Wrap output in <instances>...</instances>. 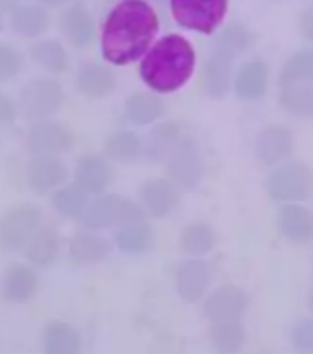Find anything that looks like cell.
Wrapping results in <instances>:
<instances>
[{"label":"cell","instance_id":"1","mask_svg":"<svg viewBox=\"0 0 313 354\" xmlns=\"http://www.w3.org/2000/svg\"><path fill=\"white\" fill-rule=\"evenodd\" d=\"M159 33V15L146 0H120L102 30V54L113 65L140 59Z\"/></svg>","mask_w":313,"mask_h":354},{"label":"cell","instance_id":"2","mask_svg":"<svg viewBox=\"0 0 313 354\" xmlns=\"http://www.w3.org/2000/svg\"><path fill=\"white\" fill-rule=\"evenodd\" d=\"M196 52L188 39L170 33L146 52L140 63V77L155 93L170 94L184 87L193 74Z\"/></svg>","mask_w":313,"mask_h":354},{"label":"cell","instance_id":"3","mask_svg":"<svg viewBox=\"0 0 313 354\" xmlns=\"http://www.w3.org/2000/svg\"><path fill=\"white\" fill-rule=\"evenodd\" d=\"M265 190L278 203H298L313 192V171L304 162H281L267 176Z\"/></svg>","mask_w":313,"mask_h":354},{"label":"cell","instance_id":"4","mask_svg":"<svg viewBox=\"0 0 313 354\" xmlns=\"http://www.w3.org/2000/svg\"><path fill=\"white\" fill-rule=\"evenodd\" d=\"M146 212L138 203L120 194H105L88 205L82 216L83 225L88 229H113L129 221L144 220Z\"/></svg>","mask_w":313,"mask_h":354},{"label":"cell","instance_id":"5","mask_svg":"<svg viewBox=\"0 0 313 354\" xmlns=\"http://www.w3.org/2000/svg\"><path fill=\"white\" fill-rule=\"evenodd\" d=\"M170 10L179 26L210 35L225 19L229 0H170Z\"/></svg>","mask_w":313,"mask_h":354},{"label":"cell","instance_id":"6","mask_svg":"<svg viewBox=\"0 0 313 354\" xmlns=\"http://www.w3.org/2000/svg\"><path fill=\"white\" fill-rule=\"evenodd\" d=\"M41 221L37 205L24 203L10 209L0 218V248L8 251L22 249L33 238Z\"/></svg>","mask_w":313,"mask_h":354},{"label":"cell","instance_id":"7","mask_svg":"<svg viewBox=\"0 0 313 354\" xmlns=\"http://www.w3.org/2000/svg\"><path fill=\"white\" fill-rule=\"evenodd\" d=\"M166 174L179 187H196L205 174L203 157L192 138H181L166 159Z\"/></svg>","mask_w":313,"mask_h":354},{"label":"cell","instance_id":"8","mask_svg":"<svg viewBox=\"0 0 313 354\" xmlns=\"http://www.w3.org/2000/svg\"><path fill=\"white\" fill-rule=\"evenodd\" d=\"M63 104V87L55 80H35L22 93V107L28 118L43 120Z\"/></svg>","mask_w":313,"mask_h":354},{"label":"cell","instance_id":"9","mask_svg":"<svg viewBox=\"0 0 313 354\" xmlns=\"http://www.w3.org/2000/svg\"><path fill=\"white\" fill-rule=\"evenodd\" d=\"M249 295L238 286H220L210 293L209 299L205 301L203 310L205 315L212 323L221 321H240L249 308Z\"/></svg>","mask_w":313,"mask_h":354},{"label":"cell","instance_id":"10","mask_svg":"<svg viewBox=\"0 0 313 354\" xmlns=\"http://www.w3.org/2000/svg\"><path fill=\"white\" fill-rule=\"evenodd\" d=\"M179 185L168 179H149L138 190L140 207L144 212L151 218H166L179 207L181 196H179Z\"/></svg>","mask_w":313,"mask_h":354},{"label":"cell","instance_id":"11","mask_svg":"<svg viewBox=\"0 0 313 354\" xmlns=\"http://www.w3.org/2000/svg\"><path fill=\"white\" fill-rule=\"evenodd\" d=\"M293 144H295V138H293L292 129L273 124V126L264 127L256 135L254 151L264 166H276L292 155Z\"/></svg>","mask_w":313,"mask_h":354},{"label":"cell","instance_id":"12","mask_svg":"<svg viewBox=\"0 0 313 354\" xmlns=\"http://www.w3.org/2000/svg\"><path fill=\"white\" fill-rule=\"evenodd\" d=\"M276 227L287 242L310 243L313 240V212L298 203H284L276 212Z\"/></svg>","mask_w":313,"mask_h":354},{"label":"cell","instance_id":"13","mask_svg":"<svg viewBox=\"0 0 313 354\" xmlns=\"http://www.w3.org/2000/svg\"><path fill=\"white\" fill-rule=\"evenodd\" d=\"M210 282V268L201 259L187 260L176 273V290L184 303H199L207 293Z\"/></svg>","mask_w":313,"mask_h":354},{"label":"cell","instance_id":"14","mask_svg":"<svg viewBox=\"0 0 313 354\" xmlns=\"http://www.w3.org/2000/svg\"><path fill=\"white\" fill-rule=\"evenodd\" d=\"M72 142V133L55 122H37L28 135V148L37 155L63 153L70 149Z\"/></svg>","mask_w":313,"mask_h":354},{"label":"cell","instance_id":"15","mask_svg":"<svg viewBox=\"0 0 313 354\" xmlns=\"http://www.w3.org/2000/svg\"><path fill=\"white\" fill-rule=\"evenodd\" d=\"M232 57L214 48V54L205 61L201 71V87L210 98H225L231 91Z\"/></svg>","mask_w":313,"mask_h":354},{"label":"cell","instance_id":"16","mask_svg":"<svg viewBox=\"0 0 313 354\" xmlns=\"http://www.w3.org/2000/svg\"><path fill=\"white\" fill-rule=\"evenodd\" d=\"M26 177L30 187L39 194L50 192L66 179V168L52 155H39L28 162Z\"/></svg>","mask_w":313,"mask_h":354},{"label":"cell","instance_id":"17","mask_svg":"<svg viewBox=\"0 0 313 354\" xmlns=\"http://www.w3.org/2000/svg\"><path fill=\"white\" fill-rule=\"evenodd\" d=\"M269 87V66L264 61L253 59L243 63L234 76V91L242 100H260Z\"/></svg>","mask_w":313,"mask_h":354},{"label":"cell","instance_id":"18","mask_svg":"<svg viewBox=\"0 0 313 354\" xmlns=\"http://www.w3.org/2000/svg\"><path fill=\"white\" fill-rule=\"evenodd\" d=\"M74 177L77 185L85 188L87 192L98 194L109 187V183L113 181V168L99 155H85L77 160Z\"/></svg>","mask_w":313,"mask_h":354},{"label":"cell","instance_id":"19","mask_svg":"<svg viewBox=\"0 0 313 354\" xmlns=\"http://www.w3.org/2000/svg\"><path fill=\"white\" fill-rule=\"evenodd\" d=\"M77 91L87 98H104L116 87L115 74L102 63H87L77 72Z\"/></svg>","mask_w":313,"mask_h":354},{"label":"cell","instance_id":"20","mask_svg":"<svg viewBox=\"0 0 313 354\" xmlns=\"http://www.w3.org/2000/svg\"><path fill=\"white\" fill-rule=\"evenodd\" d=\"M37 292V275L30 266L13 264L8 268L2 282V293L8 301L26 303Z\"/></svg>","mask_w":313,"mask_h":354},{"label":"cell","instance_id":"21","mask_svg":"<svg viewBox=\"0 0 313 354\" xmlns=\"http://www.w3.org/2000/svg\"><path fill=\"white\" fill-rule=\"evenodd\" d=\"M164 115V102L151 93H135L126 100L124 116L129 124L148 126Z\"/></svg>","mask_w":313,"mask_h":354},{"label":"cell","instance_id":"22","mask_svg":"<svg viewBox=\"0 0 313 354\" xmlns=\"http://www.w3.org/2000/svg\"><path fill=\"white\" fill-rule=\"evenodd\" d=\"M104 151L109 159L129 165V162H135L142 157L146 146L137 133L124 129V131L111 133L109 137L105 138Z\"/></svg>","mask_w":313,"mask_h":354},{"label":"cell","instance_id":"23","mask_svg":"<svg viewBox=\"0 0 313 354\" xmlns=\"http://www.w3.org/2000/svg\"><path fill=\"white\" fill-rule=\"evenodd\" d=\"M44 351L48 354H77L82 351V337L74 326L63 321H52L43 334Z\"/></svg>","mask_w":313,"mask_h":354},{"label":"cell","instance_id":"24","mask_svg":"<svg viewBox=\"0 0 313 354\" xmlns=\"http://www.w3.org/2000/svg\"><path fill=\"white\" fill-rule=\"evenodd\" d=\"M111 253V243L93 232H79L72 238L70 259L74 264H96Z\"/></svg>","mask_w":313,"mask_h":354},{"label":"cell","instance_id":"25","mask_svg":"<svg viewBox=\"0 0 313 354\" xmlns=\"http://www.w3.org/2000/svg\"><path fill=\"white\" fill-rule=\"evenodd\" d=\"M61 28L66 39L70 41L76 48H85L91 44L94 37V24L93 19L82 6H74L70 10H66L61 17Z\"/></svg>","mask_w":313,"mask_h":354},{"label":"cell","instance_id":"26","mask_svg":"<svg viewBox=\"0 0 313 354\" xmlns=\"http://www.w3.org/2000/svg\"><path fill=\"white\" fill-rule=\"evenodd\" d=\"M116 245L127 254L146 253L153 243V229L144 220L129 221L116 232Z\"/></svg>","mask_w":313,"mask_h":354},{"label":"cell","instance_id":"27","mask_svg":"<svg viewBox=\"0 0 313 354\" xmlns=\"http://www.w3.org/2000/svg\"><path fill=\"white\" fill-rule=\"evenodd\" d=\"M281 107L297 118H313V85L292 83L282 85L278 96Z\"/></svg>","mask_w":313,"mask_h":354},{"label":"cell","instance_id":"28","mask_svg":"<svg viewBox=\"0 0 313 354\" xmlns=\"http://www.w3.org/2000/svg\"><path fill=\"white\" fill-rule=\"evenodd\" d=\"M181 127L173 122H164L151 129L146 142V155L151 160H164L181 142Z\"/></svg>","mask_w":313,"mask_h":354},{"label":"cell","instance_id":"29","mask_svg":"<svg viewBox=\"0 0 313 354\" xmlns=\"http://www.w3.org/2000/svg\"><path fill=\"white\" fill-rule=\"evenodd\" d=\"M48 26V13L39 6H17L11 13V28L24 37H37Z\"/></svg>","mask_w":313,"mask_h":354},{"label":"cell","instance_id":"30","mask_svg":"<svg viewBox=\"0 0 313 354\" xmlns=\"http://www.w3.org/2000/svg\"><path fill=\"white\" fill-rule=\"evenodd\" d=\"M216 245L214 229L205 221H192L181 232V248L192 257H203Z\"/></svg>","mask_w":313,"mask_h":354},{"label":"cell","instance_id":"31","mask_svg":"<svg viewBox=\"0 0 313 354\" xmlns=\"http://www.w3.org/2000/svg\"><path fill=\"white\" fill-rule=\"evenodd\" d=\"M30 55L37 65L43 66L44 71L54 72V74H63L68 71V65H70L66 50L57 41H41V43L33 44Z\"/></svg>","mask_w":313,"mask_h":354},{"label":"cell","instance_id":"32","mask_svg":"<svg viewBox=\"0 0 313 354\" xmlns=\"http://www.w3.org/2000/svg\"><path fill=\"white\" fill-rule=\"evenodd\" d=\"M59 253V238L54 229H43L33 234L32 242L26 249V257L30 262L37 266H52Z\"/></svg>","mask_w":313,"mask_h":354},{"label":"cell","instance_id":"33","mask_svg":"<svg viewBox=\"0 0 313 354\" xmlns=\"http://www.w3.org/2000/svg\"><path fill=\"white\" fill-rule=\"evenodd\" d=\"M210 339L218 351L236 353L245 345L247 334L240 321H221V323H212Z\"/></svg>","mask_w":313,"mask_h":354},{"label":"cell","instance_id":"34","mask_svg":"<svg viewBox=\"0 0 313 354\" xmlns=\"http://www.w3.org/2000/svg\"><path fill=\"white\" fill-rule=\"evenodd\" d=\"M313 83V48H303L290 55L281 71V85Z\"/></svg>","mask_w":313,"mask_h":354},{"label":"cell","instance_id":"35","mask_svg":"<svg viewBox=\"0 0 313 354\" xmlns=\"http://www.w3.org/2000/svg\"><path fill=\"white\" fill-rule=\"evenodd\" d=\"M87 190L79 185H70V187L61 188L54 194V207L59 210L63 216L68 218H82L88 207Z\"/></svg>","mask_w":313,"mask_h":354},{"label":"cell","instance_id":"36","mask_svg":"<svg viewBox=\"0 0 313 354\" xmlns=\"http://www.w3.org/2000/svg\"><path fill=\"white\" fill-rule=\"evenodd\" d=\"M238 30L236 28H227V32L221 35V39L216 44V50H220V52L231 55V57L245 52L251 46V39H249L247 33L238 32Z\"/></svg>","mask_w":313,"mask_h":354},{"label":"cell","instance_id":"37","mask_svg":"<svg viewBox=\"0 0 313 354\" xmlns=\"http://www.w3.org/2000/svg\"><path fill=\"white\" fill-rule=\"evenodd\" d=\"M292 345L303 353H313V317L298 321L293 326Z\"/></svg>","mask_w":313,"mask_h":354},{"label":"cell","instance_id":"38","mask_svg":"<svg viewBox=\"0 0 313 354\" xmlns=\"http://www.w3.org/2000/svg\"><path fill=\"white\" fill-rule=\"evenodd\" d=\"M21 54L17 50L11 48V46L0 44V82L15 76L17 72L21 71Z\"/></svg>","mask_w":313,"mask_h":354},{"label":"cell","instance_id":"39","mask_svg":"<svg viewBox=\"0 0 313 354\" xmlns=\"http://www.w3.org/2000/svg\"><path fill=\"white\" fill-rule=\"evenodd\" d=\"M17 118V109L10 96H6L4 93H0V126L6 124H13Z\"/></svg>","mask_w":313,"mask_h":354},{"label":"cell","instance_id":"40","mask_svg":"<svg viewBox=\"0 0 313 354\" xmlns=\"http://www.w3.org/2000/svg\"><path fill=\"white\" fill-rule=\"evenodd\" d=\"M301 28H303L304 37L313 43V10L308 11L306 15L303 17V22H301Z\"/></svg>","mask_w":313,"mask_h":354},{"label":"cell","instance_id":"41","mask_svg":"<svg viewBox=\"0 0 313 354\" xmlns=\"http://www.w3.org/2000/svg\"><path fill=\"white\" fill-rule=\"evenodd\" d=\"M41 2L46 6H59V4H65V2H68V0H41Z\"/></svg>","mask_w":313,"mask_h":354},{"label":"cell","instance_id":"42","mask_svg":"<svg viewBox=\"0 0 313 354\" xmlns=\"http://www.w3.org/2000/svg\"><path fill=\"white\" fill-rule=\"evenodd\" d=\"M11 4H15V0H0V6H2V8H10Z\"/></svg>","mask_w":313,"mask_h":354},{"label":"cell","instance_id":"43","mask_svg":"<svg viewBox=\"0 0 313 354\" xmlns=\"http://www.w3.org/2000/svg\"><path fill=\"white\" fill-rule=\"evenodd\" d=\"M308 308L313 312V292L308 293Z\"/></svg>","mask_w":313,"mask_h":354},{"label":"cell","instance_id":"44","mask_svg":"<svg viewBox=\"0 0 313 354\" xmlns=\"http://www.w3.org/2000/svg\"><path fill=\"white\" fill-rule=\"evenodd\" d=\"M2 26H4V22H2V19H0V30H2Z\"/></svg>","mask_w":313,"mask_h":354}]
</instances>
